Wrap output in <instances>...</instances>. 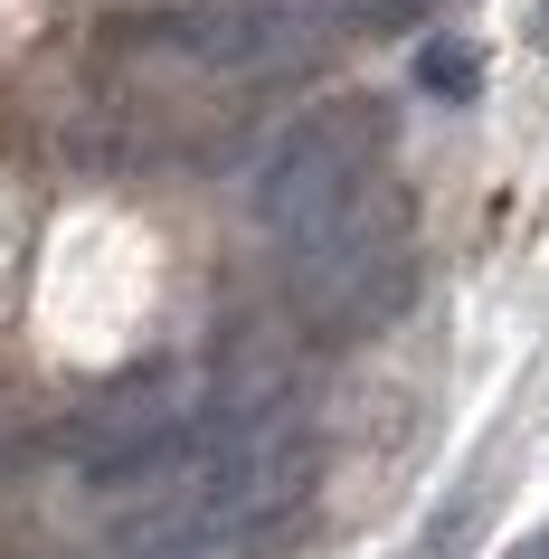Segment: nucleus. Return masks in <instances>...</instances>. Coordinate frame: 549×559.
Listing matches in <instances>:
<instances>
[{"instance_id":"3","label":"nucleus","mask_w":549,"mask_h":559,"mask_svg":"<svg viewBox=\"0 0 549 559\" xmlns=\"http://www.w3.org/2000/svg\"><path fill=\"white\" fill-rule=\"evenodd\" d=\"M180 437H190V380H180L171 360H152V370H133V380H115L105 399H86V408L67 417V455H76V474H95V484H133V474H152Z\"/></svg>"},{"instance_id":"2","label":"nucleus","mask_w":549,"mask_h":559,"mask_svg":"<svg viewBox=\"0 0 549 559\" xmlns=\"http://www.w3.org/2000/svg\"><path fill=\"white\" fill-rule=\"evenodd\" d=\"M379 162H389V105H379V95L313 105V115L285 123V143L265 152V171H256V218L294 247V237L322 228L342 200H360V190L379 180Z\"/></svg>"},{"instance_id":"1","label":"nucleus","mask_w":549,"mask_h":559,"mask_svg":"<svg viewBox=\"0 0 549 559\" xmlns=\"http://www.w3.org/2000/svg\"><path fill=\"white\" fill-rule=\"evenodd\" d=\"M407 295H417V228H407V200L389 180H370L360 200H342L322 228L294 237L285 304H294V323L322 332V342L379 332Z\"/></svg>"},{"instance_id":"7","label":"nucleus","mask_w":549,"mask_h":559,"mask_svg":"<svg viewBox=\"0 0 549 559\" xmlns=\"http://www.w3.org/2000/svg\"><path fill=\"white\" fill-rule=\"evenodd\" d=\"M512 559H549V531H530V540H521V550Z\"/></svg>"},{"instance_id":"6","label":"nucleus","mask_w":549,"mask_h":559,"mask_svg":"<svg viewBox=\"0 0 549 559\" xmlns=\"http://www.w3.org/2000/svg\"><path fill=\"white\" fill-rule=\"evenodd\" d=\"M417 76H427V86H435V95H474V58H464L455 38H435L427 58H417Z\"/></svg>"},{"instance_id":"8","label":"nucleus","mask_w":549,"mask_h":559,"mask_svg":"<svg viewBox=\"0 0 549 559\" xmlns=\"http://www.w3.org/2000/svg\"><path fill=\"white\" fill-rule=\"evenodd\" d=\"M540 48H549V0H540Z\"/></svg>"},{"instance_id":"5","label":"nucleus","mask_w":549,"mask_h":559,"mask_svg":"<svg viewBox=\"0 0 549 559\" xmlns=\"http://www.w3.org/2000/svg\"><path fill=\"white\" fill-rule=\"evenodd\" d=\"M474 512H484V484H464V493H445V512L427 522L417 559H455V550H464V531H474Z\"/></svg>"},{"instance_id":"4","label":"nucleus","mask_w":549,"mask_h":559,"mask_svg":"<svg viewBox=\"0 0 549 559\" xmlns=\"http://www.w3.org/2000/svg\"><path fill=\"white\" fill-rule=\"evenodd\" d=\"M162 48H180L190 67H218L237 86H256V76H294L313 58L322 20L303 0H200V10L162 20Z\"/></svg>"}]
</instances>
